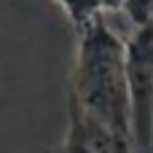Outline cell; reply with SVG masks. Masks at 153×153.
Segmentation results:
<instances>
[{"mask_svg":"<svg viewBox=\"0 0 153 153\" xmlns=\"http://www.w3.org/2000/svg\"><path fill=\"white\" fill-rule=\"evenodd\" d=\"M46 153H132V148L97 118L83 113L81 105L67 94V132L62 143L51 145Z\"/></svg>","mask_w":153,"mask_h":153,"instance_id":"cell-3","label":"cell"},{"mask_svg":"<svg viewBox=\"0 0 153 153\" xmlns=\"http://www.w3.org/2000/svg\"><path fill=\"white\" fill-rule=\"evenodd\" d=\"M129 22L137 27V24H145L153 19V0H124V8H121Z\"/></svg>","mask_w":153,"mask_h":153,"instance_id":"cell-5","label":"cell"},{"mask_svg":"<svg viewBox=\"0 0 153 153\" xmlns=\"http://www.w3.org/2000/svg\"><path fill=\"white\" fill-rule=\"evenodd\" d=\"M124 73L129 91L132 153H151L153 140V19L137 24L124 40Z\"/></svg>","mask_w":153,"mask_h":153,"instance_id":"cell-2","label":"cell"},{"mask_svg":"<svg viewBox=\"0 0 153 153\" xmlns=\"http://www.w3.org/2000/svg\"><path fill=\"white\" fill-rule=\"evenodd\" d=\"M151 153H153V140H151Z\"/></svg>","mask_w":153,"mask_h":153,"instance_id":"cell-7","label":"cell"},{"mask_svg":"<svg viewBox=\"0 0 153 153\" xmlns=\"http://www.w3.org/2000/svg\"><path fill=\"white\" fill-rule=\"evenodd\" d=\"M67 94L83 113L97 118L132 148L124 40L110 30L105 13H97L78 30V51Z\"/></svg>","mask_w":153,"mask_h":153,"instance_id":"cell-1","label":"cell"},{"mask_svg":"<svg viewBox=\"0 0 153 153\" xmlns=\"http://www.w3.org/2000/svg\"><path fill=\"white\" fill-rule=\"evenodd\" d=\"M100 3V11L105 13V11H121L124 8V0H97Z\"/></svg>","mask_w":153,"mask_h":153,"instance_id":"cell-6","label":"cell"},{"mask_svg":"<svg viewBox=\"0 0 153 153\" xmlns=\"http://www.w3.org/2000/svg\"><path fill=\"white\" fill-rule=\"evenodd\" d=\"M56 3L62 5V11L67 13V19L73 22L75 30H81V27H83L89 19H94L97 13H102L97 0H56Z\"/></svg>","mask_w":153,"mask_h":153,"instance_id":"cell-4","label":"cell"}]
</instances>
